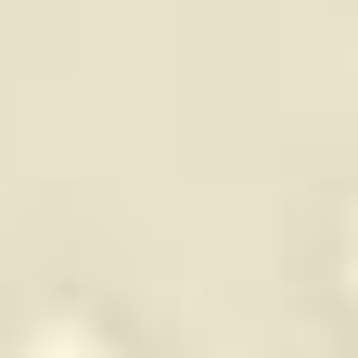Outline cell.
<instances>
[{
	"label": "cell",
	"instance_id": "obj_1",
	"mask_svg": "<svg viewBox=\"0 0 358 358\" xmlns=\"http://www.w3.org/2000/svg\"><path fill=\"white\" fill-rule=\"evenodd\" d=\"M38 333H52V358H115V333L77 320V307H38Z\"/></svg>",
	"mask_w": 358,
	"mask_h": 358
}]
</instances>
